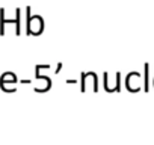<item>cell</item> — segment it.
Here are the masks:
<instances>
[{
    "label": "cell",
    "mask_w": 154,
    "mask_h": 145,
    "mask_svg": "<svg viewBox=\"0 0 154 145\" xmlns=\"http://www.w3.org/2000/svg\"><path fill=\"white\" fill-rule=\"evenodd\" d=\"M17 33H20V9H17Z\"/></svg>",
    "instance_id": "6da1fadb"
}]
</instances>
